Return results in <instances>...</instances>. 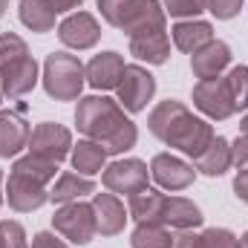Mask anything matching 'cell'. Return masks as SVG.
Wrapping results in <instances>:
<instances>
[{
  "label": "cell",
  "instance_id": "cell-1",
  "mask_svg": "<svg viewBox=\"0 0 248 248\" xmlns=\"http://www.w3.org/2000/svg\"><path fill=\"white\" fill-rule=\"evenodd\" d=\"M147 130H150L159 141H165L168 147H176L179 153H185L190 159H196V156L211 144V139L217 136L211 124L205 122V119H199V116H193L185 104L176 101V98L159 101V104L150 110V116H147Z\"/></svg>",
  "mask_w": 248,
  "mask_h": 248
},
{
  "label": "cell",
  "instance_id": "cell-2",
  "mask_svg": "<svg viewBox=\"0 0 248 248\" xmlns=\"http://www.w3.org/2000/svg\"><path fill=\"white\" fill-rule=\"evenodd\" d=\"M98 12L110 26L122 29L127 38L165 29L168 20L159 0H98Z\"/></svg>",
  "mask_w": 248,
  "mask_h": 248
},
{
  "label": "cell",
  "instance_id": "cell-3",
  "mask_svg": "<svg viewBox=\"0 0 248 248\" xmlns=\"http://www.w3.org/2000/svg\"><path fill=\"white\" fill-rule=\"evenodd\" d=\"M124 122H127V116H124V107L119 101H113L107 95H84V98H78L75 124H78V133H84L87 139L101 144Z\"/></svg>",
  "mask_w": 248,
  "mask_h": 248
},
{
  "label": "cell",
  "instance_id": "cell-4",
  "mask_svg": "<svg viewBox=\"0 0 248 248\" xmlns=\"http://www.w3.org/2000/svg\"><path fill=\"white\" fill-rule=\"evenodd\" d=\"M41 81H44V90H46L49 98H55V101H75V98H81V90L87 84V66L81 63L78 55L52 52L44 61Z\"/></svg>",
  "mask_w": 248,
  "mask_h": 248
},
{
  "label": "cell",
  "instance_id": "cell-5",
  "mask_svg": "<svg viewBox=\"0 0 248 248\" xmlns=\"http://www.w3.org/2000/svg\"><path fill=\"white\" fill-rule=\"evenodd\" d=\"M52 228L61 234L63 240H69L72 246H87L93 243L95 231V217H93V205L87 202H66L58 205L55 217H52Z\"/></svg>",
  "mask_w": 248,
  "mask_h": 248
},
{
  "label": "cell",
  "instance_id": "cell-6",
  "mask_svg": "<svg viewBox=\"0 0 248 248\" xmlns=\"http://www.w3.org/2000/svg\"><path fill=\"white\" fill-rule=\"evenodd\" d=\"M116 93H119V104L127 113H141L156 95V78L141 63H127Z\"/></svg>",
  "mask_w": 248,
  "mask_h": 248
},
{
  "label": "cell",
  "instance_id": "cell-7",
  "mask_svg": "<svg viewBox=\"0 0 248 248\" xmlns=\"http://www.w3.org/2000/svg\"><path fill=\"white\" fill-rule=\"evenodd\" d=\"M193 107L211 119V122H225L237 113L234 107V98L228 93V84L225 78H205V81H196L193 84Z\"/></svg>",
  "mask_w": 248,
  "mask_h": 248
},
{
  "label": "cell",
  "instance_id": "cell-8",
  "mask_svg": "<svg viewBox=\"0 0 248 248\" xmlns=\"http://www.w3.org/2000/svg\"><path fill=\"white\" fill-rule=\"evenodd\" d=\"M147 176H150V168L141 162V159H116L104 168L101 173V182L110 193H127L133 196L136 190L147 187Z\"/></svg>",
  "mask_w": 248,
  "mask_h": 248
},
{
  "label": "cell",
  "instance_id": "cell-9",
  "mask_svg": "<svg viewBox=\"0 0 248 248\" xmlns=\"http://www.w3.org/2000/svg\"><path fill=\"white\" fill-rule=\"evenodd\" d=\"M72 150V133L55 122H41L29 133V153L44 156L49 162H63Z\"/></svg>",
  "mask_w": 248,
  "mask_h": 248
},
{
  "label": "cell",
  "instance_id": "cell-10",
  "mask_svg": "<svg viewBox=\"0 0 248 248\" xmlns=\"http://www.w3.org/2000/svg\"><path fill=\"white\" fill-rule=\"evenodd\" d=\"M58 41L69 49H93L101 41V26L90 12H72L58 23Z\"/></svg>",
  "mask_w": 248,
  "mask_h": 248
},
{
  "label": "cell",
  "instance_id": "cell-11",
  "mask_svg": "<svg viewBox=\"0 0 248 248\" xmlns=\"http://www.w3.org/2000/svg\"><path fill=\"white\" fill-rule=\"evenodd\" d=\"M150 176L162 190H185L193 185L196 170L190 162L173 156V153H156L150 162Z\"/></svg>",
  "mask_w": 248,
  "mask_h": 248
},
{
  "label": "cell",
  "instance_id": "cell-12",
  "mask_svg": "<svg viewBox=\"0 0 248 248\" xmlns=\"http://www.w3.org/2000/svg\"><path fill=\"white\" fill-rule=\"evenodd\" d=\"M3 199L9 202L12 211L17 214H32L38 208H44L49 202V190L41 182H32L20 173H9V182H6V190H3Z\"/></svg>",
  "mask_w": 248,
  "mask_h": 248
},
{
  "label": "cell",
  "instance_id": "cell-13",
  "mask_svg": "<svg viewBox=\"0 0 248 248\" xmlns=\"http://www.w3.org/2000/svg\"><path fill=\"white\" fill-rule=\"evenodd\" d=\"M38 78H41V66L32 55H26L20 61L9 63L6 69H0V90L6 98H20L35 90Z\"/></svg>",
  "mask_w": 248,
  "mask_h": 248
},
{
  "label": "cell",
  "instance_id": "cell-14",
  "mask_svg": "<svg viewBox=\"0 0 248 248\" xmlns=\"http://www.w3.org/2000/svg\"><path fill=\"white\" fill-rule=\"evenodd\" d=\"M93 217H95V231L101 237H116L124 231V222H127V211H124L122 199L116 193H93Z\"/></svg>",
  "mask_w": 248,
  "mask_h": 248
},
{
  "label": "cell",
  "instance_id": "cell-15",
  "mask_svg": "<svg viewBox=\"0 0 248 248\" xmlns=\"http://www.w3.org/2000/svg\"><path fill=\"white\" fill-rule=\"evenodd\" d=\"M231 66V46L225 41H211L202 49L190 55V72L205 81V78H219Z\"/></svg>",
  "mask_w": 248,
  "mask_h": 248
},
{
  "label": "cell",
  "instance_id": "cell-16",
  "mask_svg": "<svg viewBox=\"0 0 248 248\" xmlns=\"http://www.w3.org/2000/svg\"><path fill=\"white\" fill-rule=\"evenodd\" d=\"M32 127L20 113L0 110V159H15L23 147H29Z\"/></svg>",
  "mask_w": 248,
  "mask_h": 248
},
{
  "label": "cell",
  "instance_id": "cell-17",
  "mask_svg": "<svg viewBox=\"0 0 248 248\" xmlns=\"http://www.w3.org/2000/svg\"><path fill=\"white\" fill-rule=\"evenodd\" d=\"M124 58L119 52H98L87 63V84L93 90H116L124 75Z\"/></svg>",
  "mask_w": 248,
  "mask_h": 248
},
{
  "label": "cell",
  "instance_id": "cell-18",
  "mask_svg": "<svg viewBox=\"0 0 248 248\" xmlns=\"http://www.w3.org/2000/svg\"><path fill=\"white\" fill-rule=\"evenodd\" d=\"M130 55L139 58L141 63H165L170 58V38L168 29H153V32H141L130 38Z\"/></svg>",
  "mask_w": 248,
  "mask_h": 248
},
{
  "label": "cell",
  "instance_id": "cell-19",
  "mask_svg": "<svg viewBox=\"0 0 248 248\" xmlns=\"http://www.w3.org/2000/svg\"><path fill=\"white\" fill-rule=\"evenodd\" d=\"M202 211L196 202H190L185 196H168L165 208H162V225L173 228V231H187V228H199L202 225Z\"/></svg>",
  "mask_w": 248,
  "mask_h": 248
},
{
  "label": "cell",
  "instance_id": "cell-20",
  "mask_svg": "<svg viewBox=\"0 0 248 248\" xmlns=\"http://www.w3.org/2000/svg\"><path fill=\"white\" fill-rule=\"evenodd\" d=\"M170 38H173V46H176V49L193 55L196 49H202L205 44L214 41V26H211L208 20H199V17H193V20H179V23L170 29Z\"/></svg>",
  "mask_w": 248,
  "mask_h": 248
},
{
  "label": "cell",
  "instance_id": "cell-21",
  "mask_svg": "<svg viewBox=\"0 0 248 248\" xmlns=\"http://www.w3.org/2000/svg\"><path fill=\"white\" fill-rule=\"evenodd\" d=\"M193 168L205 176H225L234 165H231V141L222 136H214L211 144L193 159Z\"/></svg>",
  "mask_w": 248,
  "mask_h": 248
},
{
  "label": "cell",
  "instance_id": "cell-22",
  "mask_svg": "<svg viewBox=\"0 0 248 248\" xmlns=\"http://www.w3.org/2000/svg\"><path fill=\"white\" fill-rule=\"evenodd\" d=\"M69 162H72V170L81 173V176H95L107 168V153L98 141L93 139H81L78 144H72L69 150Z\"/></svg>",
  "mask_w": 248,
  "mask_h": 248
},
{
  "label": "cell",
  "instance_id": "cell-23",
  "mask_svg": "<svg viewBox=\"0 0 248 248\" xmlns=\"http://www.w3.org/2000/svg\"><path fill=\"white\" fill-rule=\"evenodd\" d=\"M165 193L156 190V187H141L130 196V205H127V214L136 219V222H162V208H165Z\"/></svg>",
  "mask_w": 248,
  "mask_h": 248
},
{
  "label": "cell",
  "instance_id": "cell-24",
  "mask_svg": "<svg viewBox=\"0 0 248 248\" xmlns=\"http://www.w3.org/2000/svg\"><path fill=\"white\" fill-rule=\"evenodd\" d=\"M95 193V182L93 176H81V173H61L55 179V185L49 190V202L55 205H66V202H78L84 196Z\"/></svg>",
  "mask_w": 248,
  "mask_h": 248
},
{
  "label": "cell",
  "instance_id": "cell-25",
  "mask_svg": "<svg viewBox=\"0 0 248 248\" xmlns=\"http://www.w3.org/2000/svg\"><path fill=\"white\" fill-rule=\"evenodd\" d=\"M17 12H20V23L26 29H32V32H38V35L55 29L58 12H55V6L49 0H20V9Z\"/></svg>",
  "mask_w": 248,
  "mask_h": 248
},
{
  "label": "cell",
  "instance_id": "cell-26",
  "mask_svg": "<svg viewBox=\"0 0 248 248\" xmlns=\"http://www.w3.org/2000/svg\"><path fill=\"white\" fill-rule=\"evenodd\" d=\"M12 173H20L32 182H41V185H49L58 173V162H49L44 156H35V153H26V156H17L15 165H12Z\"/></svg>",
  "mask_w": 248,
  "mask_h": 248
},
{
  "label": "cell",
  "instance_id": "cell-27",
  "mask_svg": "<svg viewBox=\"0 0 248 248\" xmlns=\"http://www.w3.org/2000/svg\"><path fill=\"white\" fill-rule=\"evenodd\" d=\"M133 248H173V234L162 222H139L130 237Z\"/></svg>",
  "mask_w": 248,
  "mask_h": 248
},
{
  "label": "cell",
  "instance_id": "cell-28",
  "mask_svg": "<svg viewBox=\"0 0 248 248\" xmlns=\"http://www.w3.org/2000/svg\"><path fill=\"white\" fill-rule=\"evenodd\" d=\"M136 141H139V127L127 119L107 141H101V147H104L107 156H122V153H127V150L136 147Z\"/></svg>",
  "mask_w": 248,
  "mask_h": 248
},
{
  "label": "cell",
  "instance_id": "cell-29",
  "mask_svg": "<svg viewBox=\"0 0 248 248\" xmlns=\"http://www.w3.org/2000/svg\"><path fill=\"white\" fill-rule=\"evenodd\" d=\"M225 84H228V93L234 98V107L237 113L248 110V66H231L225 75Z\"/></svg>",
  "mask_w": 248,
  "mask_h": 248
},
{
  "label": "cell",
  "instance_id": "cell-30",
  "mask_svg": "<svg viewBox=\"0 0 248 248\" xmlns=\"http://www.w3.org/2000/svg\"><path fill=\"white\" fill-rule=\"evenodd\" d=\"M26 55H29V46H26V41L20 35H15V32H3L0 35V69H6L9 63L20 61Z\"/></svg>",
  "mask_w": 248,
  "mask_h": 248
},
{
  "label": "cell",
  "instance_id": "cell-31",
  "mask_svg": "<svg viewBox=\"0 0 248 248\" xmlns=\"http://www.w3.org/2000/svg\"><path fill=\"white\" fill-rule=\"evenodd\" d=\"M162 9L176 20H193L205 12V0H162Z\"/></svg>",
  "mask_w": 248,
  "mask_h": 248
},
{
  "label": "cell",
  "instance_id": "cell-32",
  "mask_svg": "<svg viewBox=\"0 0 248 248\" xmlns=\"http://www.w3.org/2000/svg\"><path fill=\"white\" fill-rule=\"evenodd\" d=\"M199 248H240V237L228 228H208L199 234Z\"/></svg>",
  "mask_w": 248,
  "mask_h": 248
},
{
  "label": "cell",
  "instance_id": "cell-33",
  "mask_svg": "<svg viewBox=\"0 0 248 248\" xmlns=\"http://www.w3.org/2000/svg\"><path fill=\"white\" fill-rule=\"evenodd\" d=\"M0 248H29L26 231H23L20 222H15V219L0 222Z\"/></svg>",
  "mask_w": 248,
  "mask_h": 248
},
{
  "label": "cell",
  "instance_id": "cell-34",
  "mask_svg": "<svg viewBox=\"0 0 248 248\" xmlns=\"http://www.w3.org/2000/svg\"><path fill=\"white\" fill-rule=\"evenodd\" d=\"M246 0H205V12H211L217 20H231L243 12Z\"/></svg>",
  "mask_w": 248,
  "mask_h": 248
},
{
  "label": "cell",
  "instance_id": "cell-35",
  "mask_svg": "<svg viewBox=\"0 0 248 248\" xmlns=\"http://www.w3.org/2000/svg\"><path fill=\"white\" fill-rule=\"evenodd\" d=\"M231 165L237 170H246L248 168V136H243V133L231 141Z\"/></svg>",
  "mask_w": 248,
  "mask_h": 248
},
{
  "label": "cell",
  "instance_id": "cell-36",
  "mask_svg": "<svg viewBox=\"0 0 248 248\" xmlns=\"http://www.w3.org/2000/svg\"><path fill=\"white\" fill-rule=\"evenodd\" d=\"M29 248H69L63 240H58L55 234H49V231H41V234H35L32 237V246Z\"/></svg>",
  "mask_w": 248,
  "mask_h": 248
},
{
  "label": "cell",
  "instance_id": "cell-37",
  "mask_svg": "<svg viewBox=\"0 0 248 248\" xmlns=\"http://www.w3.org/2000/svg\"><path fill=\"white\" fill-rule=\"evenodd\" d=\"M173 248H199V234H196V228L176 231V234H173Z\"/></svg>",
  "mask_w": 248,
  "mask_h": 248
},
{
  "label": "cell",
  "instance_id": "cell-38",
  "mask_svg": "<svg viewBox=\"0 0 248 248\" xmlns=\"http://www.w3.org/2000/svg\"><path fill=\"white\" fill-rule=\"evenodd\" d=\"M234 193H237L240 202H246L248 205V168L237 173V179H234Z\"/></svg>",
  "mask_w": 248,
  "mask_h": 248
},
{
  "label": "cell",
  "instance_id": "cell-39",
  "mask_svg": "<svg viewBox=\"0 0 248 248\" xmlns=\"http://www.w3.org/2000/svg\"><path fill=\"white\" fill-rule=\"evenodd\" d=\"M49 3L55 6V12H58V15H72L75 9H81V3H84V0H49Z\"/></svg>",
  "mask_w": 248,
  "mask_h": 248
},
{
  "label": "cell",
  "instance_id": "cell-40",
  "mask_svg": "<svg viewBox=\"0 0 248 248\" xmlns=\"http://www.w3.org/2000/svg\"><path fill=\"white\" fill-rule=\"evenodd\" d=\"M240 133H243V136H248V113L243 116V122H240Z\"/></svg>",
  "mask_w": 248,
  "mask_h": 248
},
{
  "label": "cell",
  "instance_id": "cell-41",
  "mask_svg": "<svg viewBox=\"0 0 248 248\" xmlns=\"http://www.w3.org/2000/svg\"><path fill=\"white\" fill-rule=\"evenodd\" d=\"M6 9H9V0H0V17L6 15Z\"/></svg>",
  "mask_w": 248,
  "mask_h": 248
},
{
  "label": "cell",
  "instance_id": "cell-42",
  "mask_svg": "<svg viewBox=\"0 0 248 248\" xmlns=\"http://www.w3.org/2000/svg\"><path fill=\"white\" fill-rule=\"evenodd\" d=\"M240 248H248V231L243 234V237H240Z\"/></svg>",
  "mask_w": 248,
  "mask_h": 248
},
{
  "label": "cell",
  "instance_id": "cell-43",
  "mask_svg": "<svg viewBox=\"0 0 248 248\" xmlns=\"http://www.w3.org/2000/svg\"><path fill=\"white\" fill-rule=\"evenodd\" d=\"M0 202H3V170H0Z\"/></svg>",
  "mask_w": 248,
  "mask_h": 248
},
{
  "label": "cell",
  "instance_id": "cell-44",
  "mask_svg": "<svg viewBox=\"0 0 248 248\" xmlns=\"http://www.w3.org/2000/svg\"><path fill=\"white\" fill-rule=\"evenodd\" d=\"M0 101H3V90H0Z\"/></svg>",
  "mask_w": 248,
  "mask_h": 248
}]
</instances>
